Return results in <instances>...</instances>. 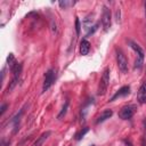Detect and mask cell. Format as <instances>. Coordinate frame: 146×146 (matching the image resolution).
Wrapping results in <instances>:
<instances>
[{"label": "cell", "instance_id": "cell-8", "mask_svg": "<svg viewBox=\"0 0 146 146\" xmlns=\"http://www.w3.org/2000/svg\"><path fill=\"white\" fill-rule=\"evenodd\" d=\"M129 94H130V88H129L128 86H124V87H122V88L111 98V102L115 100V99L119 98V97H124V96H127V95H129Z\"/></svg>", "mask_w": 146, "mask_h": 146}, {"label": "cell", "instance_id": "cell-15", "mask_svg": "<svg viewBox=\"0 0 146 146\" xmlns=\"http://www.w3.org/2000/svg\"><path fill=\"white\" fill-rule=\"evenodd\" d=\"M88 131H89V128H87V127H86V128H83L82 130H80V131L76 133L75 139H76V140H80V139H81V138H82V137H83V136H84V135H86Z\"/></svg>", "mask_w": 146, "mask_h": 146}, {"label": "cell", "instance_id": "cell-7", "mask_svg": "<svg viewBox=\"0 0 146 146\" xmlns=\"http://www.w3.org/2000/svg\"><path fill=\"white\" fill-rule=\"evenodd\" d=\"M137 100H138L140 104L146 103V81L143 82V84L140 86V88H139V90H138Z\"/></svg>", "mask_w": 146, "mask_h": 146}, {"label": "cell", "instance_id": "cell-19", "mask_svg": "<svg viewBox=\"0 0 146 146\" xmlns=\"http://www.w3.org/2000/svg\"><path fill=\"white\" fill-rule=\"evenodd\" d=\"M7 107H8V105L7 104H3L2 106H1V111H0V115H2L5 112H6V110H7Z\"/></svg>", "mask_w": 146, "mask_h": 146}, {"label": "cell", "instance_id": "cell-14", "mask_svg": "<svg viewBox=\"0 0 146 146\" xmlns=\"http://www.w3.org/2000/svg\"><path fill=\"white\" fill-rule=\"evenodd\" d=\"M7 63H8V65H9V68L11 70L13 67H14V65L17 63L16 60H15V57H14V55L13 54H9V56H8V58H7Z\"/></svg>", "mask_w": 146, "mask_h": 146}, {"label": "cell", "instance_id": "cell-16", "mask_svg": "<svg viewBox=\"0 0 146 146\" xmlns=\"http://www.w3.org/2000/svg\"><path fill=\"white\" fill-rule=\"evenodd\" d=\"M80 30H81L80 19L76 17V19H75V32H76V35H79V34H80Z\"/></svg>", "mask_w": 146, "mask_h": 146}, {"label": "cell", "instance_id": "cell-1", "mask_svg": "<svg viewBox=\"0 0 146 146\" xmlns=\"http://www.w3.org/2000/svg\"><path fill=\"white\" fill-rule=\"evenodd\" d=\"M108 83H110V68L106 67L103 72V75L100 78V81H99V86H98V91L97 94L99 96H103L105 95L106 90H107V87H108Z\"/></svg>", "mask_w": 146, "mask_h": 146}, {"label": "cell", "instance_id": "cell-5", "mask_svg": "<svg viewBox=\"0 0 146 146\" xmlns=\"http://www.w3.org/2000/svg\"><path fill=\"white\" fill-rule=\"evenodd\" d=\"M111 10L107 7L103 8V15H102V24L105 32H107L111 27Z\"/></svg>", "mask_w": 146, "mask_h": 146}, {"label": "cell", "instance_id": "cell-18", "mask_svg": "<svg viewBox=\"0 0 146 146\" xmlns=\"http://www.w3.org/2000/svg\"><path fill=\"white\" fill-rule=\"evenodd\" d=\"M98 26H99V23H96L95 25H92L91 27L92 29H90L89 31H88V33H87V35H90V34H92L95 31H97V29H98Z\"/></svg>", "mask_w": 146, "mask_h": 146}, {"label": "cell", "instance_id": "cell-12", "mask_svg": "<svg viewBox=\"0 0 146 146\" xmlns=\"http://www.w3.org/2000/svg\"><path fill=\"white\" fill-rule=\"evenodd\" d=\"M58 5H59L62 8L66 9V8H68V7L74 6V5H75V1H73V0H60V1L58 2Z\"/></svg>", "mask_w": 146, "mask_h": 146}, {"label": "cell", "instance_id": "cell-25", "mask_svg": "<svg viewBox=\"0 0 146 146\" xmlns=\"http://www.w3.org/2000/svg\"><path fill=\"white\" fill-rule=\"evenodd\" d=\"M91 146H95V145H91Z\"/></svg>", "mask_w": 146, "mask_h": 146}, {"label": "cell", "instance_id": "cell-11", "mask_svg": "<svg viewBox=\"0 0 146 146\" xmlns=\"http://www.w3.org/2000/svg\"><path fill=\"white\" fill-rule=\"evenodd\" d=\"M113 115V112H112V110H105L99 116H98V119H97V121H96V123L98 124V123H100V122H104L105 120H107V119H110L111 116Z\"/></svg>", "mask_w": 146, "mask_h": 146}, {"label": "cell", "instance_id": "cell-10", "mask_svg": "<svg viewBox=\"0 0 146 146\" xmlns=\"http://www.w3.org/2000/svg\"><path fill=\"white\" fill-rule=\"evenodd\" d=\"M50 135H51V131H49V130H48V131H46V132H43V133H42V135L36 139V141H35L32 146H42V145L44 144V141L48 139V137H49Z\"/></svg>", "mask_w": 146, "mask_h": 146}, {"label": "cell", "instance_id": "cell-13", "mask_svg": "<svg viewBox=\"0 0 146 146\" xmlns=\"http://www.w3.org/2000/svg\"><path fill=\"white\" fill-rule=\"evenodd\" d=\"M67 108H68V100H66V102H65V104H64V106H63L62 111H60V112H59V114L57 115V119H62V117H63V116L66 114Z\"/></svg>", "mask_w": 146, "mask_h": 146}, {"label": "cell", "instance_id": "cell-9", "mask_svg": "<svg viewBox=\"0 0 146 146\" xmlns=\"http://www.w3.org/2000/svg\"><path fill=\"white\" fill-rule=\"evenodd\" d=\"M89 50H90V43H89V41L87 39H83L80 42V52H81V55H83V56L88 55Z\"/></svg>", "mask_w": 146, "mask_h": 146}, {"label": "cell", "instance_id": "cell-23", "mask_svg": "<svg viewBox=\"0 0 146 146\" xmlns=\"http://www.w3.org/2000/svg\"><path fill=\"white\" fill-rule=\"evenodd\" d=\"M140 144H141V146H146V139H145V138H141Z\"/></svg>", "mask_w": 146, "mask_h": 146}, {"label": "cell", "instance_id": "cell-20", "mask_svg": "<svg viewBox=\"0 0 146 146\" xmlns=\"http://www.w3.org/2000/svg\"><path fill=\"white\" fill-rule=\"evenodd\" d=\"M123 143L125 144V146H133V145L130 143V140H129V139H124V140H123Z\"/></svg>", "mask_w": 146, "mask_h": 146}, {"label": "cell", "instance_id": "cell-6", "mask_svg": "<svg viewBox=\"0 0 146 146\" xmlns=\"http://www.w3.org/2000/svg\"><path fill=\"white\" fill-rule=\"evenodd\" d=\"M136 107L133 105H128L121 108V111L119 112V117L122 120H128L130 117H132V115L135 114Z\"/></svg>", "mask_w": 146, "mask_h": 146}, {"label": "cell", "instance_id": "cell-21", "mask_svg": "<svg viewBox=\"0 0 146 146\" xmlns=\"http://www.w3.org/2000/svg\"><path fill=\"white\" fill-rule=\"evenodd\" d=\"M116 22H120V9H117L116 10Z\"/></svg>", "mask_w": 146, "mask_h": 146}, {"label": "cell", "instance_id": "cell-3", "mask_svg": "<svg viewBox=\"0 0 146 146\" xmlns=\"http://www.w3.org/2000/svg\"><path fill=\"white\" fill-rule=\"evenodd\" d=\"M130 47L137 52V58L135 60V68H140L144 63V51L137 43H135L132 41H130Z\"/></svg>", "mask_w": 146, "mask_h": 146}, {"label": "cell", "instance_id": "cell-22", "mask_svg": "<svg viewBox=\"0 0 146 146\" xmlns=\"http://www.w3.org/2000/svg\"><path fill=\"white\" fill-rule=\"evenodd\" d=\"M143 124H144V132H145V136H146V119H144Z\"/></svg>", "mask_w": 146, "mask_h": 146}, {"label": "cell", "instance_id": "cell-2", "mask_svg": "<svg viewBox=\"0 0 146 146\" xmlns=\"http://www.w3.org/2000/svg\"><path fill=\"white\" fill-rule=\"evenodd\" d=\"M56 80V72L55 70L50 68L44 74V81H43V86H42V92H46L55 82Z\"/></svg>", "mask_w": 146, "mask_h": 146}, {"label": "cell", "instance_id": "cell-4", "mask_svg": "<svg viewBox=\"0 0 146 146\" xmlns=\"http://www.w3.org/2000/svg\"><path fill=\"white\" fill-rule=\"evenodd\" d=\"M116 60H117V66L120 71L122 73H127L128 72V59L121 50H117L116 52Z\"/></svg>", "mask_w": 146, "mask_h": 146}, {"label": "cell", "instance_id": "cell-17", "mask_svg": "<svg viewBox=\"0 0 146 146\" xmlns=\"http://www.w3.org/2000/svg\"><path fill=\"white\" fill-rule=\"evenodd\" d=\"M50 29H51V33L55 35V34L57 33V25H56V22H55L54 19L51 21V27H50Z\"/></svg>", "mask_w": 146, "mask_h": 146}, {"label": "cell", "instance_id": "cell-24", "mask_svg": "<svg viewBox=\"0 0 146 146\" xmlns=\"http://www.w3.org/2000/svg\"><path fill=\"white\" fill-rule=\"evenodd\" d=\"M145 16H146V2H145Z\"/></svg>", "mask_w": 146, "mask_h": 146}]
</instances>
